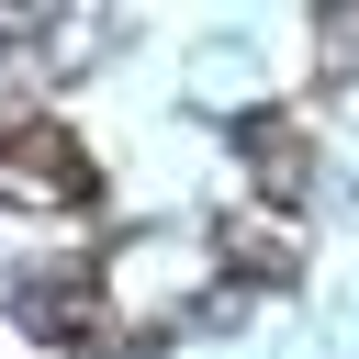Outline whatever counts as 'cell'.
Listing matches in <instances>:
<instances>
[{
    "mask_svg": "<svg viewBox=\"0 0 359 359\" xmlns=\"http://www.w3.org/2000/svg\"><path fill=\"white\" fill-rule=\"evenodd\" d=\"M90 191H101V168H90V146H79L56 112L0 123V202H22V213H79Z\"/></svg>",
    "mask_w": 359,
    "mask_h": 359,
    "instance_id": "obj_1",
    "label": "cell"
},
{
    "mask_svg": "<svg viewBox=\"0 0 359 359\" xmlns=\"http://www.w3.org/2000/svg\"><path fill=\"white\" fill-rule=\"evenodd\" d=\"M213 258H224V280H247V292H280V280L303 269V224H292V213H269V202H247V213H224Z\"/></svg>",
    "mask_w": 359,
    "mask_h": 359,
    "instance_id": "obj_2",
    "label": "cell"
},
{
    "mask_svg": "<svg viewBox=\"0 0 359 359\" xmlns=\"http://www.w3.org/2000/svg\"><path fill=\"white\" fill-rule=\"evenodd\" d=\"M236 146H247V168H258V191H269V202H292V191H303V123H292V112H247V123H236Z\"/></svg>",
    "mask_w": 359,
    "mask_h": 359,
    "instance_id": "obj_3",
    "label": "cell"
},
{
    "mask_svg": "<svg viewBox=\"0 0 359 359\" xmlns=\"http://www.w3.org/2000/svg\"><path fill=\"white\" fill-rule=\"evenodd\" d=\"M314 67H325V79L359 67V0H325V22H314Z\"/></svg>",
    "mask_w": 359,
    "mask_h": 359,
    "instance_id": "obj_4",
    "label": "cell"
},
{
    "mask_svg": "<svg viewBox=\"0 0 359 359\" xmlns=\"http://www.w3.org/2000/svg\"><path fill=\"white\" fill-rule=\"evenodd\" d=\"M56 11H67V0H0V56H34V45L56 34Z\"/></svg>",
    "mask_w": 359,
    "mask_h": 359,
    "instance_id": "obj_5",
    "label": "cell"
}]
</instances>
